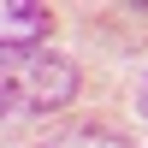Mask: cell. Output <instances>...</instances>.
I'll use <instances>...</instances> for the list:
<instances>
[{
    "instance_id": "4",
    "label": "cell",
    "mask_w": 148,
    "mask_h": 148,
    "mask_svg": "<svg viewBox=\"0 0 148 148\" xmlns=\"http://www.w3.org/2000/svg\"><path fill=\"white\" fill-rule=\"evenodd\" d=\"M142 113H148V89H142Z\"/></svg>"
},
{
    "instance_id": "2",
    "label": "cell",
    "mask_w": 148,
    "mask_h": 148,
    "mask_svg": "<svg viewBox=\"0 0 148 148\" xmlns=\"http://www.w3.org/2000/svg\"><path fill=\"white\" fill-rule=\"evenodd\" d=\"M53 30V12L36 0H0V47H36Z\"/></svg>"
},
{
    "instance_id": "3",
    "label": "cell",
    "mask_w": 148,
    "mask_h": 148,
    "mask_svg": "<svg viewBox=\"0 0 148 148\" xmlns=\"http://www.w3.org/2000/svg\"><path fill=\"white\" fill-rule=\"evenodd\" d=\"M42 148H130L119 130H101V125H71V130H53Z\"/></svg>"
},
{
    "instance_id": "5",
    "label": "cell",
    "mask_w": 148,
    "mask_h": 148,
    "mask_svg": "<svg viewBox=\"0 0 148 148\" xmlns=\"http://www.w3.org/2000/svg\"><path fill=\"white\" fill-rule=\"evenodd\" d=\"M0 119H6V101H0Z\"/></svg>"
},
{
    "instance_id": "1",
    "label": "cell",
    "mask_w": 148,
    "mask_h": 148,
    "mask_svg": "<svg viewBox=\"0 0 148 148\" xmlns=\"http://www.w3.org/2000/svg\"><path fill=\"white\" fill-rule=\"evenodd\" d=\"M77 95V65L47 47H0V101L6 113H59Z\"/></svg>"
}]
</instances>
